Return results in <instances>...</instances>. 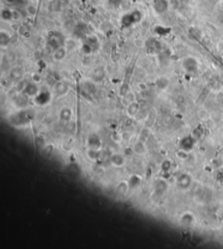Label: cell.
<instances>
[{"instance_id": "obj_1", "label": "cell", "mask_w": 223, "mask_h": 249, "mask_svg": "<svg viewBox=\"0 0 223 249\" xmlns=\"http://www.w3.org/2000/svg\"><path fill=\"white\" fill-rule=\"evenodd\" d=\"M142 13L139 10H134L122 16L120 19V25L123 28H130L139 24L142 19Z\"/></svg>"}, {"instance_id": "obj_2", "label": "cell", "mask_w": 223, "mask_h": 249, "mask_svg": "<svg viewBox=\"0 0 223 249\" xmlns=\"http://www.w3.org/2000/svg\"><path fill=\"white\" fill-rule=\"evenodd\" d=\"M65 37L60 31H51L47 34V43L53 50H56L64 45Z\"/></svg>"}, {"instance_id": "obj_3", "label": "cell", "mask_w": 223, "mask_h": 249, "mask_svg": "<svg viewBox=\"0 0 223 249\" xmlns=\"http://www.w3.org/2000/svg\"><path fill=\"white\" fill-rule=\"evenodd\" d=\"M98 48V38L95 36L89 35L86 37V41L82 46V51L86 54H90Z\"/></svg>"}, {"instance_id": "obj_4", "label": "cell", "mask_w": 223, "mask_h": 249, "mask_svg": "<svg viewBox=\"0 0 223 249\" xmlns=\"http://www.w3.org/2000/svg\"><path fill=\"white\" fill-rule=\"evenodd\" d=\"M182 66L188 73H195L198 70V62L194 57H187L182 61Z\"/></svg>"}, {"instance_id": "obj_5", "label": "cell", "mask_w": 223, "mask_h": 249, "mask_svg": "<svg viewBox=\"0 0 223 249\" xmlns=\"http://www.w3.org/2000/svg\"><path fill=\"white\" fill-rule=\"evenodd\" d=\"M169 7V3L167 0H153L152 9L158 14L165 13Z\"/></svg>"}, {"instance_id": "obj_6", "label": "cell", "mask_w": 223, "mask_h": 249, "mask_svg": "<svg viewBox=\"0 0 223 249\" xmlns=\"http://www.w3.org/2000/svg\"><path fill=\"white\" fill-rule=\"evenodd\" d=\"M51 100V94L47 91L39 92L34 97V102L38 105H45Z\"/></svg>"}, {"instance_id": "obj_7", "label": "cell", "mask_w": 223, "mask_h": 249, "mask_svg": "<svg viewBox=\"0 0 223 249\" xmlns=\"http://www.w3.org/2000/svg\"><path fill=\"white\" fill-rule=\"evenodd\" d=\"M23 94H25L27 97H35L36 95L39 92L38 87L35 83H28L26 84L23 90H22Z\"/></svg>"}, {"instance_id": "obj_8", "label": "cell", "mask_w": 223, "mask_h": 249, "mask_svg": "<svg viewBox=\"0 0 223 249\" xmlns=\"http://www.w3.org/2000/svg\"><path fill=\"white\" fill-rule=\"evenodd\" d=\"M54 91H55V93L57 94V96L60 97V96H63V95H65L68 92L69 86L67 85L66 83L61 81V82H59V83L56 84Z\"/></svg>"}, {"instance_id": "obj_9", "label": "cell", "mask_w": 223, "mask_h": 249, "mask_svg": "<svg viewBox=\"0 0 223 249\" xmlns=\"http://www.w3.org/2000/svg\"><path fill=\"white\" fill-rule=\"evenodd\" d=\"M191 183V178L188 174H182L178 178L177 180V184L179 187L182 188V189H187L188 186L190 185Z\"/></svg>"}, {"instance_id": "obj_10", "label": "cell", "mask_w": 223, "mask_h": 249, "mask_svg": "<svg viewBox=\"0 0 223 249\" xmlns=\"http://www.w3.org/2000/svg\"><path fill=\"white\" fill-rule=\"evenodd\" d=\"M111 162L115 166L120 167L125 164V157L120 153H114L111 156Z\"/></svg>"}, {"instance_id": "obj_11", "label": "cell", "mask_w": 223, "mask_h": 249, "mask_svg": "<svg viewBox=\"0 0 223 249\" xmlns=\"http://www.w3.org/2000/svg\"><path fill=\"white\" fill-rule=\"evenodd\" d=\"M66 56V50L64 46H61L56 50H54L53 52V59L56 61H61L63 60Z\"/></svg>"}, {"instance_id": "obj_12", "label": "cell", "mask_w": 223, "mask_h": 249, "mask_svg": "<svg viewBox=\"0 0 223 249\" xmlns=\"http://www.w3.org/2000/svg\"><path fill=\"white\" fill-rule=\"evenodd\" d=\"M22 77H23V70L21 67L16 66L11 69V71L10 73V78L11 80H14V81L19 80Z\"/></svg>"}, {"instance_id": "obj_13", "label": "cell", "mask_w": 223, "mask_h": 249, "mask_svg": "<svg viewBox=\"0 0 223 249\" xmlns=\"http://www.w3.org/2000/svg\"><path fill=\"white\" fill-rule=\"evenodd\" d=\"M129 189H130V187H129L128 182L122 181V182H120L119 184L117 185L116 193L118 195L124 196V195H125V194H127V192H128Z\"/></svg>"}, {"instance_id": "obj_14", "label": "cell", "mask_w": 223, "mask_h": 249, "mask_svg": "<svg viewBox=\"0 0 223 249\" xmlns=\"http://www.w3.org/2000/svg\"><path fill=\"white\" fill-rule=\"evenodd\" d=\"M140 111V105L137 102L133 101L132 103H130L127 106V109L126 111L128 113L129 116H135L138 112Z\"/></svg>"}, {"instance_id": "obj_15", "label": "cell", "mask_w": 223, "mask_h": 249, "mask_svg": "<svg viewBox=\"0 0 223 249\" xmlns=\"http://www.w3.org/2000/svg\"><path fill=\"white\" fill-rule=\"evenodd\" d=\"M100 140L97 135H92L90 136L89 139H88V146L90 148H93V149H99L100 147Z\"/></svg>"}, {"instance_id": "obj_16", "label": "cell", "mask_w": 223, "mask_h": 249, "mask_svg": "<svg viewBox=\"0 0 223 249\" xmlns=\"http://www.w3.org/2000/svg\"><path fill=\"white\" fill-rule=\"evenodd\" d=\"M133 149H134V153L139 154V155H142L146 151V147H145V144H144V141H141V140H140L137 143H135Z\"/></svg>"}, {"instance_id": "obj_17", "label": "cell", "mask_w": 223, "mask_h": 249, "mask_svg": "<svg viewBox=\"0 0 223 249\" xmlns=\"http://www.w3.org/2000/svg\"><path fill=\"white\" fill-rule=\"evenodd\" d=\"M1 18L5 21H11L14 19V11L11 10L8 8L2 9L1 10Z\"/></svg>"}, {"instance_id": "obj_18", "label": "cell", "mask_w": 223, "mask_h": 249, "mask_svg": "<svg viewBox=\"0 0 223 249\" xmlns=\"http://www.w3.org/2000/svg\"><path fill=\"white\" fill-rule=\"evenodd\" d=\"M11 42V36L7 31H1L0 32V45L1 46H6Z\"/></svg>"}, {"instance_id": "obj_19", "label": "cell", "mask_w": 223, "mask_h": 249, "mask_svg": "<svg viewBox=\"0 0 223 249\" xmlns=\"http://www.w3.org/2000/svg\"><path fill=\"white\" fill-rule=\"evenodd\" d=\"M154 187H155V191L157 193H163L167 190V184L165 180L163 179H159L155 182L154 185Z\"/></svg>"}, {"instance_id": "obj_20", "label": "cell", "mask_w": 223, "mask_h": 249, "mask_svg": "<svg viewBox=\"0 0 223 249\" xmlns=\"http://www.w3.org/2000/svg\"><path fill=\"white\" fill-rule=\"evenodd\" d=\"M71 114L72 113H71V109H69L67 107H65V108H63L62 110L60 111L59 118L63 121H69V120H71Z\"/></svg>"}, {"instance_id": "obj_21", "label": "cell", "mask_w": 223, "mask_h": 249, "mask_svg": "<svg viewBox=\"0 0 223 249\" xmlns=\"http://www.w3.org/2000/svg\"><path fill=\"white\" fill-rule=\"evenodd\" d=\"M141 182V179L140 177L138 175H133L131 176V178L129 179L128 180V185H129V187L130 189L131 188H136L137 186H139Z\"/></svg>"}, {"instance_id": "obj_22", "label": "cell", "mask_w": 223, "mask_h": 249, "mask_svg": "<svg viewBox=\"0 0 223 249\" xmlns=\"http://www.w3.org/2000/svg\"><path fill=\"white\" fill-rule=\"evenodd\" d=\"M87 156L92 160H96L99 157V152L98 151V149L89 148V150L87 151Z\"/></svg>"}, {"instance_id": "obj_23", "label": "cell", "mask_w": 223, "mask_h": 249, "mask_svg": "<svg viewBox=\"0 0 223 249\" xmlns=\"http://www.w3.org/2000/svg\"><path fill=\"white\" fill-rule=\"evenodd\" d=\"M171 166H172V164H171L170 160H164L161 165L162 173L168 172L170 169H171Z\"/></svg>"}, {"instance_id": "obj_24", "label": "cell", "mask_w": 223, "mask_h": 249, "mask_svg": "<svg viewBox=\"0 0 223 249\" xmlns=\"http://www.w3.org/2000/svg\"><path fill=\"white\" fill-rule=\"evenodd\" d=\"M103 78H104V72L100 69L97 70L93 73V79L96 80V81H100Z\"/></svg>"}, {"instance_id": "obj_25", "label": "cell", "mask_w": 223, "mask_h": 249, "mask_svg": "<svg viewBox=\"0 0 223 249\" xmlns=\"http://www.w3.org/2000/svg\"><path fill=\"white\" fill-rule=\"evenodd\" d=\"M157 84H158L159 88L164 89V88H166V87L167 86V84H168V80L166 79H164V78H161V79H160L158 80Z\"/></svg>"}, {"instance_id": "obj_26", "label": "cell", "mask_w": 223, "mask_h": 249, "mask_svg": "<svg viewBox=\"0 0 223 249\" xmlns=\"http://www.w3.org/2000/svg\"><path fill=\"white\" fill-rule=\"evenodd\" d=\"M107 2L109 3L110 5L113 7H119L122 3V0H107Z\"/></svg>"}, {"instance_id": "obj_27", "label": "cell", "mask_w": 223, "mask_h": 249, "mask_svg": "<svg viewBox=\"0 0 223 249\" xmlns=\"http://www.w3.org/2000/svg\"><path fill=\"white\" fill-rule=\"evenodd\" d=\"M177 156H178L179 159H187V158H188L187 151H184V150L180 149L178 153H177Z\"/></svg>"}, {"instance_id": "obj_28", "label": "cell", "mask_w": 223, "mask_h": 249, "mask_svg": "<svg viewBox=\"0 0 223 249\" xmlns=\"http://www.w3.org/2000/svg\"><path fill=\"white\" fill-rule=\"evenodd\" d=\"M218 49L223 53V40L222 41H221V42H219V44H218Z\"/></svg>"}, {"instance_id": "obj_29", "label": "cell", "mask_w": 223, "mask_h": 249, "mask_svg": "<svg viewBox=\"0 0 223 249\" xmlns=\"http://www.w3.org/2000/svg\"><path fill=\"white\" fill-rule=\"evenodd\" d=\"M9 4H13V3H16L18 0H6Z\"/></svg>"}]
</instances>
